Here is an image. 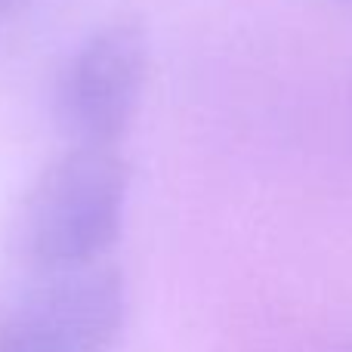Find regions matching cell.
I'll return each mask as SVG.
<instances>
[{
	"label": "cell",
	"instance_id": "obj_2",
	"mask_svg": "<svg viewBox=\"0 0 352 352\" xmlns=\"http://www.w3.org/2000/svg\"><path fill=\"white\" fill-rule=\"evenodd\" d=\"M148 72V43L136 22L102 25L68 59L56 87V121L72 142L115 146L130 130Z\"/></svg>",
	"mask_w": 352,
	"mask_h": 352
},
{
	"label": "cell",
	"instance_id": "obj_1",
	"mask_svg": "<svg viewBox=\"0 0 352 352\" xmlns=\"http://www.w3.org/2000/svg\"><path fill=\"white\" fill-rule=\"evenodd\" d=\"M127 192L130 170L115 146L74 142L25 195L12 229L19 256L47 275L93 266L118 241Z\"/></svg>",
	"mask_w": 352,
	"mask_h": 352
},
{
	"label": "cell",
	"instance_id": "obj_4",
	"mask_svg": "<svg viewBox=\"0 0 352 352\" xmlns=\"http://www.w3.org/2000/svg\"><path fill=\"white\" fill-rule=\"evenodd\" d=\"M31 0H0V22L3 19H10V16H16L19 10H25Z\"/></svg>",
	"mask_w": 352,
	"mask_h": 352
},
{
	"label": "cell",
	"instance_id": "obj_3",
	"mask_svg": "<svg viewBox=\"0 0 352 352\" xmlns=\"http://www.w3.org/2000/svg\"><path fill=\"white\" fill-rule=\"evenodd\" d=\"M127 316L115 269L50 272L0 318V352H111Z\"/></svg>",
	"mask_w": 352,
	"mask_h": 352
}]
</instances>
